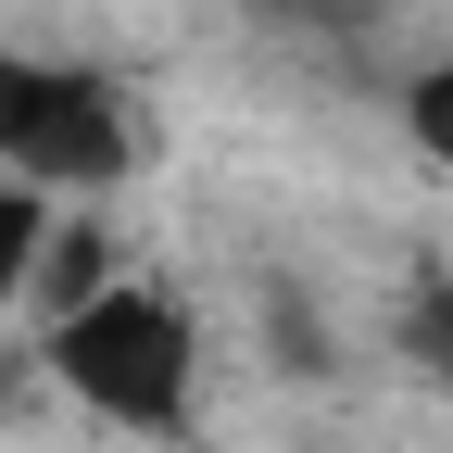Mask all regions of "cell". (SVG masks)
Wrapping results in <instances>:
<instances>
[{
  "label": "cell",
  "mask_w": 453,
  "mask_h": 453,
  "mask_svg": "<svg viewBox=\"0 0 453 453\" xmlns=\"http://www.w3.org/2000/svg\"><path fill=\"white\" fill-rule=\"evenodd\" d=\"M38 353H50V378H64V403H88L127 441H189V416H202V315L164 290V277L88 290L76 315H50Z\"/></svg>",
  "instance_id": "1"
},
{
  "label": "cell",
  "mask_w": 453,
  "mask_h": 453,
  "mask_svg": "<svg viewBox=\"0 0 453 453\" xmlns=\"http://www.w3.org/2000/svg\"><path fill=\"white\" fill-rule=\"evenodd\" d=\"M139 101L101 64H50V50H0V177L50 202H101L113 177H139Z\"/></svg>",
  "instance_id": "2"
},
{
  "label": "cell",
  "mask_w": 453,
  "mask_h": 453,
  "mask_svg": "<svg viewBox=\"0 0 453 453\" xmlns=\"http://www.w3.org/2000/svg\"><path fill=\"white\" fill-rule=\"evenodd\" d=\"M50 240H64V226H50V189H13V177H0V315H13V303H38Z\"/></svg>",
  "instance_id": "3"
},
{
  "label": "cell",
  "mask_w": 453,
  "mask_h": 453,
  "mask_svg": "<svg viewBox=\"0 0 453 453\" xmlns=\"http://www.w3.org/2000/svg\"><path fill=\"white\" fill-rule=\"evenodd\" d=\"M403 365L453 403V277H416L403 290Z\"/></svg>",
  "instance_id": "4"
},
{
  "label": "cell",
  "mask_w": 453,
  "mask_h": 453,
  "mask_svg": "<svg viewBox=\"0 0 453 453\" xmlns=\"http://www.w3.org/2000/svg\"><path fill=\"white\" fill-rule=\"evenodd\" d=\"M403 139H416V151L441 164V177H453V50H441V64H428L416 88H403Z\"/></svg>",
  "instance_id": "5"
},
{
  "label": "cell",
  "mask_w": 453,
  "mask_h": 453,
  "mask_svg": "<svg viewBox=\"0 0 453 453\" xmlns=\"http://www.w3.org/2000/svg\"><path fill=\"white\" fill-rule=\"evenodd\" d=\"M265 13H303V26H365L378 0H265Z\"/></svg>",
  "instance_id": "6"
}]
</instances>
